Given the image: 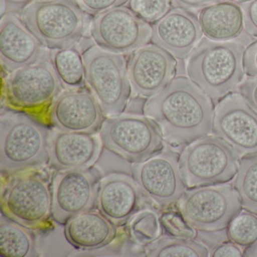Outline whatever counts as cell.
I'll return each instance as SVG.
<instances>
[{
	"label": "cell",
	"instance_id": "cell-1",
	"mask_svg": "<svg viewBox=\"0 0 257 257\" xmlns=\"http://www.w3.org/2000/svg\"><path fill=\"white\" fill-rule=\"evenodd\" d=\"M144 115L159 126L164 141L184 147L212 132L213 101L189 78L178 76L150 97Z\"/></svg>",
	"mask_w": 257,
	"mask_h": 257
},
{
	"label": "cell",
	"instance_id": "cell-2",
	"mask_svg": "<svg viewBox=\"0 0 257 257\" xmlns=\"http://www.w3.org/2000/svg\"><path fill=\"white\" fill-rule=\"evenodd\" d=\"M244 46L201 39L188 58L189 79L215 102L238 88L244 77Z\"/></svg>",
	"mask_w": 257,
	"mask_h": 257
},
{
	"label": "cell",
	"instance_id": "cell-3",
	"mask_svg": "<svg viewBox=\"0 0 257 257\" xmlns=\"http://www.w3.org/2000/svg\"><path fill=\"white\" fill-rule=\"evenodd\" d=\"M51 132L23 112H8L0 118V169L11 175L49 163Z\"/></svg>",
	"mask_w": 257,
	"mask_h": 257
},
{
	"label": "cell",
	"instance_id": "cell-4",
	"mask_svg": "<svg viewBox=\"0 0 257 257\" xmlns=\"http://www.w3.org/2000/svg\"><path fill=\"white\" fill-rule=\"evenodd\" d=\"M21 19L45 48L69 49L77 44L91 25L89 17L75 0L33 1Z\"/></svg>",
	"mask_w": 257,
	"mask_h": 257
},
{
	"label": "cell",
	"instance_id": "cell-5",
	"mask_svg": "<svg viewBox=\"0 0 257 257\" xmlns=\"http://www.w3.org/2000/svg\"><path fill=\"white\" fill-rule=\"evenodd\" d=\"M239 155L225 140L207 135L186 146L179 157V168L186 187L227 183L234 178Z\"/></svg>",
	"mask_w": 257,
	"mask_h": 257
},
{
	"label": "cell",
	"instance_id": "cell-6",
	"mask_svg": "<svg viewBox=\"0 0 257 257\" xmlns=\"http://www.w3.org/2000/svg\"><path fill=\"white\" fill-rule=\"evenodd\" d=\"M82 58L85 82L103 114L122 113L132 93L124 57L94 46L82 54Z\"/></svg>",
	"mask_w": 257,
	"mask_h": 257
},
{
	"label": "cell",
	"instance_id": "cell-7",
	"mask_svg": "<svg viewBox=\"0 0 257 257\" xmlns=\"http://www.w3.org/2000/svg\"><path fill=\"white\" fill-rule=\"evenodd\" d=\"M1 210L4 216L30 229L43 228L52 213L49 178L34 170L16 174L3 189Z\"/></svg>",
	"mask_w": 257,
	"mask_h": 257
},
{
	"label": "cell",
	"instance_id": "cell-8",
	"mask_svg": "<svg viewBox=\"0 0 257 257\" xmlns=\"http://www.w3.org/2000/svg\"><path fill=\"white\" fill-rule=\"evenodd\" d=\"M102 145L128 162H142L164 148L159 126L146 115L119 114L104 120L100 130Z\"/></svg>",
	"mask_w": 257,
	"mask_h": 257
},
{
	"label": "cell",
	"instance_id": "cell-9",
	"mask_svg": "<svg viewBox=\"0 0 257 257\" xmlns=\"http://www.w3.org/2000/svg\"><path fill=\"white\" fill-rule=\"evenodd\" d=\"M177 207L195 229L215 231L227 228L241 211L242 204L234 186L223 183L191 188Z\"/></svg>",
	"mask_w": 257,
	"mask_h": 257
},
{
	"label": "cell",
	"instance_id": "cell-10",
	"mask_svg": "<svg viewBox=\"0 0 257 257\" xmlns=\"http://www.w3.org/2000/svg\"><path fill=\"white\" fill-rule=\"evenodd\" d=\"M63 87L49 58L12 72L5 80L7 103L20 110H36L52 103Z\"/></svg>",
	"mask_w": 257,
	"mask_h": 257
},
{
	"label": "cell",
	"instance_id": "cell-11",
	"mask_svg": "<svg viewBox=\"0 0 257 257\" xmlns=\"http://www.w3.org/2000/svg\"><path fill=\"white\" fill-rule=\"evenodd\" d=\"M178 153L166 149L142 162L132 171L141 193L161 208L178 202L188 188L179 168Z\"/></svg>",
	"mask_w": 257,
	"mask_h": 257
},
{
	"label": "cell",
	"instance_id": "cell-12",
	"mask_svg": "<svg viewBox=\"0 0 257 257\" xmlns=\"http://www.w3.org/2000/svg\"><path fill=\"white\" fill-rule=\"evenodd\" d=\"M97 46L112 53H132L148 44L153 28L132 9L118 7L96 16L90 25Z\"/></svg>",
	"mask_w": 257,
	"mask_h": 257
},
{
	"label": "cell",
	"instance_id": "cell-13",
	"mask_svg": "<svg viewBox=\"0 0 257 257\" xmlns=\"http://www.w3.org/2000/svg\"><path fill=\"white\" fill-rule=\"evenodd\" d=\"M100 174L94 169L60 171L52 180L54 220L66 224L76 215L91 210L97 201Z\"/></svg>",
	"mask_w": 257,
	"mask_h": 257
},
{
	"label": "cell",
	"instance_id": "cell-14",
	"mask_svg": "<svg viewBox=\"0 0 257 257\" xmlns=\"http://www.w3.org/2000/svg\"><path fill=\"white\" fill-rule=\"evenodd\" d=\"M212 132L228 143L240 157L257 152V112L240 93L228 94L217 103Z\"/></svg>",
	"mask_w": 257,
	"mask_h": 257
},
{
	"label": "cell",
	"instance_id": "cell-15",
	"mask_svg": "<svg viewBox=\"0 0 257 257\" xmlns=\"http://www.w3.org/2000/svg\"><path fill=\"white\" fill-rule=\"evenodd\" d=\"M177 61L156 44L146 45L133 52L127 72L134 92L143 97L156 95L174 79Z\"/></svg>",
	"mask_w": 257,
	"mask_h": 257
},
{
	"label": "cell",
	"instance_id": "cell-16",
	"mask_svg": "<svg viewBox=\"0 0 257 257\" xmlns=\"http://www.w3.org/2000/svg\"><path fill=\"white\" fill-rule=\"evenodd\" d=\"M104 114L91 91L67 90L52 103L49 118L57 130L96 134L104 121Z\"/></svg>",
	"mask_w": 257,
	"mask_h": 257
},
{
	"label": "cell",
	"instance_id": "cell-17",
	"mask_svg": "<svg viewBox=\"0 0 257 257\" xmlns=\"http://www.w3.org/2000/svg\"><path fill=\"white\" fill-rule=\"evenodd\" d=\"M49 57L50 52L28 29L21 17L10 13L1 19L0 59L7 71L12 73Z\"/></svg>",
	"mask_w": 257,
	"mask_h": 257
},
{
	"label": "cell",
	"instance_id": "cell-18",
	"mask_svg": "<svg viewBox=\"0 0 257 257\" xmlns=\"http://www.w3.org/2000/svg\"><path fill=\"white\" fill-rule=\"evenodd\" d=\"M152 42L177 59L189 56L202 39L196 15L192 11L173 8L153 24Z\"/></svg>",
	"mask_w": 257,
	"mask_h": 257
},
{
	"label": "cell",
	"instance_id": "cell-19",
	"mask_svg": "<svg viewBox=\"0 0 257 257\" xmlns=\"http://www.w3.org/2000/svg\"><path fill=\"white\" fill-rule=\"evenodd\" d=\"M101 140L95 134L51 132L49 163L58 171L87 169L100 156Z\"/></svg>",
	"mask_w": 257,
	"mask_h": 257
},
{
	"label": "cell",
	"instance_id": "cell-20",
	"mask_svg": "<svg viewBox=\"0 0 257 257\" xmlns=\"http://www.w3.org/2000/svg\"><path fill=\"white\" fill-rule=\"evenodd\" d=\"M141 192L130 176L118 173L106 176L99 183L96 201L98 211L115 226H121L139 208Z\"/></svg>",
	"mask_w": 257,
	"mask_h": 257
},
{
	"label": "cell",
	"instance_id": "cell-21",
	"mask_svg": "<svg viewBox=\"0 0 257 257\" xmlns=\"http://www.w3.org/2000/svg\"><path fill=\"white\" fill-rule=\"evenodd\" d=\"M115 226L100 212L88 210L67 221L64 236L76 249L93 250L104 247L113 240Z\"/></svg>",
	"mask_w": 257,
	"mask_h": 257
},
{
	"label": "cell",
	"instance_id": "cell-22",
	"mask_svg": "<svg viewBox=\"0 0 257 257\" xmlns=\"http://www.w3.org/2000/svg\"><path fill=\"white\" fill-rule=\"evenodd\" d=\"M198 21L204 37L215 42L232 41L245 28L241 7L231 0H223L201 9Z\"/></svg>",
	"mask_w": 257,
	"mask_h": 257
},
{
	"label": "cell",
	"instance_id": "cell-23",
	"mask_svg": "<svg viewBox=\"0 0 257 257\" xmlns=\"http://www.w3.org/2000/svg\"><path fill=\"white\" fill-rule=\"evenodd\" d=\"M36 255L35 238L30 228L2 214L0 218V255L31 257Z\"/></svg>",
	"mask_w": 257,
	"mask_h": 257
},
{
	"label": "cell",
	"instance_id": "cell-24",
	"mask_svg": "<svg viewBox=\"0 0 257 257\" xmlns=\"http://www.w3.org/2000/svg\"><path fill=\"white\" fill-rule=\"evenodd\" d=\"M50 60L63 87L79 89L85 85V66L82 55L73 47L51 50Z\"/></svg>",
	"mask_w": 257,
	"mask_h": 257
},
{
	"label": "cell",
	"instance_id": "cell-25",
	"mask_svg": "<svg viewBox=\"0 0 257 257\" xmlns=\"http://www.w3.org/2000/svg\"><path fill=\"white\" fill-rule=\"evenodd\" d=\"M242 207L257 216V152L242 156L234 180Z\"/></svg>",
	"mask_w": 257,
	"mask_h": 257
},
{
	"label": "cell",
	"instance_id": "cell-26",
	"mask_svg": "<svg viewBox=\"0 0 257 257\" xmlns=\"http://www.w3.org/2000/svg\"><path fill=\"white\" fill-rule=\"evenodd\" d=\"M146 255L155 257H207L210 254L204 245L192 238L163 236L147 245Z\"/></svg>",
	"mask_w": 257,
	"mask_h": 257
},
{
	"label": "cell",
	"instance_id": "cell-27",
	"mask_svg": "<svg viewBox=\"0 0 257 257\" xmlns=\"http://www.w3.org/2000/svg\"><path fill=\"white\" fill-rule=\"evenodd\" d=\"M161 219L156 212L144 210L132 217L129 228L132 237L138 243L149 244L160 237L162 234Z\"/></svg>",
	"mask_w": 257,
	"mask_h": 257
},
{
	"label": "cell",
	"instance_id": "cell-28",
	"mask_svg": "<svg viewBox=\"0 0 257 257\" xmlns=\"http://www.w3.org/2000/svg\"><path fill=\"white\" fill-rule=\"evenodd\" d=\"M228 237L238 246H247L257 240V216L243 212L235 216L228 225Z\"/></svg>",
	"mask_w": 257,
	"mask_h": 257
},
{
	"label": "cell",
	"instance_id": "cell-29",
	"mask_svg": "<svg viewBox=\"0 0 257 257\" xmlns=\"http://www.w3.org/2000/svg\"><path fill=\"white\" fill-rule=\"evenodd\" d=\"M170 0H130V7L141 19L156 23L170 10Z\"/></svg>",
	"mask_w": 257,
	"mask_h": 257
},
{
	"label": "cell",
	"instance_id": "cell-30",
	"mask_svg": "<svg viewBox=\"0 0 257 257\" xmlns=\"http://www.w3.org/2000/svg\"><path fill=\"white\" fill-rule=\"evenodd\" d=\"M160 219L164 228L173 237L193 238L196 236L195 228L185 220L180 212H165Z\"/></svg>",
	"mask_w": 257,
	"mask_h": 257
},
{
	"label": "cell",
	"instance_id": "cell-31",
	"mask_svg": "<svg viewBox=\"0 0 257 257\" xmlns=\"http://www.w3.org/2000/svg\"><path fill=\"white\" fill-rule=\"evenodd\" d=\"M81 9L91 16H98L108 10L121 7L128 0H75Z\"/></svg>",
	"mask_w": 257,
	"mask_h": 257
},
{
	"label": "cell",
	"instance_id": "cell-32",
	"mask_svg": "<svg viewBox=\"0 0 257 257\" xmlns=\"http://www.w3.org/2000/svg\"><path fill=\"white\" fill-rule=\"evenodd\" d=\"M244 15L245 30L249 35L257 38V0H250L240 5Z\"/></svg>",
	"mask_w": 257,
	"mask_h": 257
},
{
	"label": "cell",
	"instance_id": "cell-33",
	"mask_svg": "<svg viewBox=\"0 0 257 257\" xmlns=\"http://www.w3.org/2000/svg\"><path fill=\"white\" fill-rule=\"evenodd\" d=\"M239 93L257 112V78L249 77L238 86Z\"/></svg>",
	"mask_w": 257,
	"mask_h": 257
},
{
	"label": "cell",
	"instance_id": "cell-34",
	"mask_svg": "<svg viewBox=\"0 0 257 257\" xmlns=\"http://www.w3.org/2000/svg\"><path fill=\"white\" fill-rule=\"evenodd\" d=\"M243 65L246 76L257 78V41L251 43L245 49Z\"/></svg>",
	"mask_w": 257,
	"mask_h": 257
},
{
	"label": "cell",
	"instance_id": "cell-35",
	"mask_svg": "<svg viewBox=\"0 0 257 257\" xmlns=\"http://www.w3.org/2000/svg\"><path fill=\"white\" fill-rule=\"evenodd\" d=\"M221 1L223 0H170V3L174 8L183 9L193 12Z\"/></svg>",
	"mask_w": 257,
	"mask_h": 257
},
{
	"label": "cell",
	"instance_id": "cell-36",
	"mask_svg": "<svg viewBox=\"0 0 257 257\" xmlns=\"http://www.w3.org/2000/svg\"><path fill=\"white\" fill-rule=\"evenodd\" d=\"M242 252L238 245L234 243H225L216 246L212 251L210 256H243Z\"/></svg>",
	"mask_w": 257,
	"mask_h": 257
},
{
	"label": "cell",
	"instance_id": "cell-37",
	"mask_svg": "<svg viewBox=\"0 0 257 257\" xmlns=\"http://www.w3.org/2000/svg\"><path fill=\"white\" fill-rule=\"evenodd\" d=\"M243 256L257 257V240L245 249Z\"/></svg>",
	"mask_w": 257,
	"mask_h": 257
},
{
	"label": "cell",
	"instance_id": "cell-38",
	"mask_svg": "<svg viewBox=\"0 0 257 257\" xmlns=\"http://www.w3.org/2000/svg\"><path fill=\"white\" fill-rule=\"evenodd\" d=\"M8 2V0H1V7H0L1 19L7 14V3Z\"/></svg>",
	"mask_w": 257,
	"mask_h": 257
},
{
	"label": "cell",
	"instance_id": "cell-39",
	"mask_svg": "<svg viewBox=\"0 0 257 257\" xmlns=\"http://www.w3.org/2000/svg\"><path fill=\"white\" fill-rule=\"evenodd\" d=\"M8 1L15 4H24L25 3L29 2L30 0H8Z\"/></svg>",
	"mask_w": 257,
	"mask_h": 257
},
{
	"label": "cell",
	"instance_id": "cell-40",
	"mask_svg": "<svg viewBox=\"0 0 257 257\" xmlns=\"http://www.w3.org/2000/svg\"><path fill=\"white\" fill-rule=\"evenodd\" d=\"M234 1L239 3V4H243V3L249 2L250 0H234Z\"/></svg>",
	"mask_w": 257,
	"mask_h": 257
},
{
	"label": "cell",
	"instance_id": "cell-41",
	"mask_svg": "<svg viewBox=\"0 0 257 257\" xmlns=\"http://www.w3.org/2000/svg\"><path fill=\"white\" fill-rule=\"evenodd\" d=\"M33 1H52V0H33Z\"/></svg>",
	"mask_w": 257,
	"mask_h": 257
}]
</instances>
